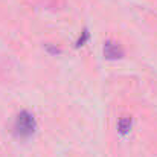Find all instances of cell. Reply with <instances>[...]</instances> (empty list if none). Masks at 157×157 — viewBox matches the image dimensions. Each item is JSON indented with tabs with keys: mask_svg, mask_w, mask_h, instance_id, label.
<instances>
[{
	"mask_svg": "<svg viewBox=\"0 0 157 157\" xmlns=\"http://www.w3.org/2000/svg\"><path fill=\"white\" fill-rule=\"evenodd\" d=\"M12 130H14L15 137L23 139V140L31 139L35 134V131H37V119H35V116L32 113L26 111V110L20 111L15 116Z\"/></svg>",
	"mask_w": 157,
	"mask_h": 157,
	"instance_id": "1",
	"label": "cell"
},
{
	"mask_svg": "<svg viewBox=\"0 0 157 157\" xmlns=\"http://www.w3.org/2000/svg\"><path fill=\"white\" fill-rule=\"evenodd\" d=\"M89 38H90V34H89V31L87 29H84L82 32H81V35H79V38L76 40V43H75V48H82L87 41H89Z\"/></svg>",
	"mask_w": 157,
	"mask_h": 157,
	"instance_id": "4",
	"label": "cell"
},
{
	"mask_svg": "<svg viewBox=\"0 0 157 157\" xmlns=\"http://www.w3.org/2000/svg\"><path fill=\"white\" fill-rule=\"evenodd\" d=\"M131 127H133V119L131 116H122L117 122V131L119 134L122 136H127L130 131H131Z\"/></svg>",
	"mask_w": 157,
	"mask_h": 157,
	"instance_id": "3",
	"label": "cell"
},
{
	"mask_svg": "<svg viewBox=\"0 0 157 157\" xmlns=\"http://www.w3.org/2000/svg\"><path fill=\"white\" fill-rule=\"evenodd\" d=\"M104 56L107 59H117V58H122L124 56V49L121 48L119 43H114L111 40L105 41L104 43Z\"/></svg>",
	"mask_w": 157,
	"mask_h": 157,
	"instance_id": "2",
	"label": "cell"
}]
</instances>
